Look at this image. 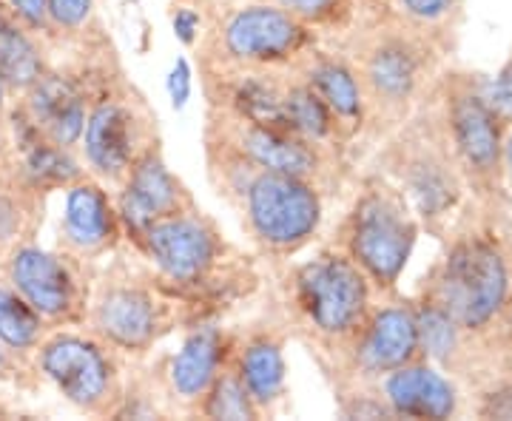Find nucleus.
<instances>
[{
  "label": "nucleus",
  "instance_id": "f257e3e1",
  "mask_svg": "<svg viewBox=\"0 0 512 421\" xmlns=\"http://www.w3.org/2000/svg\"><path fill=\"white\" fill-rule=\"evenodd\" d=\"M131 251L146 259L154 274L183 299L191 325L256 288L254 268L200 205L151 222L131 242Z\"/></svg>",
  "mask_w": 512,
  "mask_h": 421
},
{
  "label": "nucleus",
  "instance_id": "f03ea898",
  "mask_svg": "<svg viewBox=\"0 0 512 421\" xmlns=\"http://www.w3.org/2000/svg\"><path fill=\"white\" fill-rule=\"evenodd\" d=\"M183 319L188 322L185 302L154 274L151 265L137 268L114 251L109 265L94 276L83 328L92 330L126 362H140Z\"/></svg>",
  "mask_w": 512,
  "mask_h": 421
},
{
  "label": "nucleus",
  "instance_id": "7ed1b4c3",
  "mask_svg": "<svg viewBox=\"0 0 512 421\" xmlns=\"http://www.w3.org/2000/svg\"><path fill=\"white\" fill-rule=\"evenodd\" d=\"M282 308L288 325L333 362L373 308L365 271L333 245L282 276Z\"/></svg>",
  "mask_w": 512,
  "mask_h": 421
},
{
  "label": "nucleus",
  "instance_id": "20e7f679",
  "mask_svg": "<svg viewBox=\"0 0 512 421\" xmlns=\"http://www.w3.org/2000/svg\"><path fill=\"white\" fill-rule=\"evenodd\" d=\"M157 140L154 109L123 74L117 57H106L94 72L86 126L77 146L86 171L103 185L117 188L131 163Z\"/></svg>",
  "mask_w": 512,
  "mask_h": 421
},
{
  "label": "nucleus",
  "instance_id": "39448f33",
  "mask_svg": "<svg viewBox=\"0 0 512 421\" xmlns=\"http://www.w3.org/2000/svg\"><path fill=\"white\" fill-rule=\"evenodd\" d=\"M322 37L274 0H242L214 12L197 40L200 69L291 66Z\"/></svg>",
  "mask_w": 512,
  "mask_h": 421
},
{
  "label": "nucleus",
  "instance_id": "423d86ee",
  "mask_svg": "<svg viewBox=\"0 0 512 421\" xmlns=\"http://www.w3.org/2000/svg\"><path fill=\"white\" fill-rule=\"evenodd\" d=\"M32 365L74 410L94 419H111L126 393V359L83 325L49 330Z\"/></svg>",
  "mask_w": 512,
  "mask_h": 421
},
{
  "label": "nucleus",
  "instance_id": "0eeeda50",
  "mask_svg": "<svg viewBox=\"0 0 512 421\" xmlns=\"http://www.w3.org/2000/svg\"><path fill=\"white\" fill-rule=\"evenodd\" d=\"M416 237L419 225L402 194L384 183H367L333 231L330 245L353 259L373 288L390 291L413 254Z\"/></svg>",
  "mask_w": 512,
  "mask_h": 421
},
{
  "label": "nucleus",
  "instance_id": "6e6552de",
  "mask_svg": "<svg viewBox=\"0 0 512 421\" xmlns=\"http://www.w3.org/2000/svg\"><path fill=\"white\" fill-rule=\"evenodd\" d=\"M239 214L256 251L282 262L316 239L325 220V194L302 177L259 171L242 197Z\"/></svg>",
  "mask_w": 512,
  "mask_h": 421
},
{
  "label": "nucleus",
  "instance_id": "1a4fd4ad",
  "mask_svg": "<svg viewBox=\"0 0 512 421\" xmlns=\"http://www.w3.org/2000/svg\"><path fill=\"white\" fill-rule=\"evenodd\" d=\"M6 282L35 308L49 328H80L86 322L97 268L69 251H49L23 239L3 259Z\"/></svg>",
  "mask_w": 512,
  "mask_h": 421
},
{
  "label": "nucleus",
  "instance_id": "9d476101",
  "mask_svg": "<svg viewBox=\"0 0 512 421\" xmlns=\"http://www.w3.org/2000/svg\"><path fill=\"white\" fill-rule=\"evenodd\" d=\"M510 271L501 251L484 239H461L447 254L430 293L461 330H481L507 308Z\"/></svg>",
  "mask_w": 512,
  "mask_h": 421
},
{
  "label": "nucleus",
  "instance_id": "9b49d317",
  "mask_svg": "<svg viewBox=\"0 0 512 421\" xmlns=\"http://www.w3.org/2000/svg\"><path fill=\"white\" fill-rule=\"evenodd\" d=\"M339 52L348 57L365 94V111L404 109L421 83V49L390 26L345 32Z\"/></svg>",
  "mask_w": 512,
  "mask_h": 421
},
{
  "label": "nucleus",
  "instance_id": "f8f14e48",
  "mask_svg": "<svg viewBox=\"0 0 512 421\" xmlns=\"http://www.w3.org/2000/svg\"><path fill=\"white\" fill-rule=\"evenodd\" d=\"M205 126L228 137L262 171L302 177L316 185L322 194L336 191L342 183V151H336V148L316 146L296 134L256 126L251 120H242L237 114L214 109V106H208Z\"/></svg>",
  "mask_w": 512,
  "mask_h": 421
},
{
  "label": "nucleus",
  "instance_id": "ddd939ff",
  "mask_svg": "<svg viewBox=\"0 0 512 421\" xmlns=\"http://www.w3.org/2000/svg\"><path fill=\"white\" fill-rule=\"evenodd\" d=\"M421 353L416 311L407 302L373 305L345 350L330 362L339 379L379 382L384 373L416 362ZM336 379V382H339Z\"/></svg>",
  "mask_w": 512,
  "mask_h": 421
},
{
  "label": "nucleus",
  "instance_id": "4468645a",
  "mask_svg": "<svg viewBox=\"0 0 512 421\" xmlns=\"http://www.w3.org/2000/svg\"><path fill=\"white\" fill-rule=\"evenodd\" d=\"M111 55L114 49L109 55H103V60ZM103 60L89 63L77 72H63V69L49 66L26 92H20L12 117H18L23 126H29L55 146L77 148L83 137V126H86L94 72Z\"/></svg>",
  "mask_w": 512,
  "mask_h": 421
},
{
  "label": "nucleus",
  "instance_id": "2eb2a0df",
  "mask_svg": "<svg viewBox=\"0 0 512 421\" xmlns=\"http://www.w3.org/2000/svg\"><path fill=\"white\" fill-rule=\"evenodd\" d=\"M114 205L128 245L146 231L151 222L197 208L188 185L168 168L160 140L131 163L123 183L114 188Z\"/></svg>",
  "mask_w": 512,
  "mask_h": 421
},
{
  "label": "nucleus",
  "instance_id": "dca6fc26",
  "mask_svg": "<svg viewBox=\"0 0 512 421\" xmlns=\"http://www.w3.org/2000/svg\"><path fill=\"white\" fill-rule=\"evenodd\" d=\"M120 242L126 239L109 185L94 180L92 174L69 185L60 220V248L74 257L97 262L111 257Z\"/></svg>",
  "mask_w": 512,
  "mask_h": 421
},
{
  "label": "nucleus",
  "instance_id": "f3484780",
  "mask_svg": "<svg viewBox=\"0 0 512 421\" xmlns=\"http://www.w3.org/2000/svg\"><path fill=\"white\" fill-rule=\"evenodd\" d=\"M237 342V330H228L214 319L194 322L185 333L183 345L174 356H168L163 385L168 399L183 407L185 413L200 402L211 382L220 376V370L228 365Z\"/></svg>",
  "mask_w": 512,
  "mask_h": 421
},
{
  "label": "nucleus",
  "instance_id": "a211bd4d",
  "mask_svg": "<svg viewBox=\"0 0 512 421\" xmlns=\"http://www.w3.org/2000/svg\"><path fill=\"white\" fill-rule=\"evenodd\" d=\"M288 336V328L274 322L237 330L231 362L262 419L276 413V407L288 396Z\"/></svg>",
  "mask_w": 512,
  "mask_h": 421
},
{
  "label": "nucleus",
  "instance_id": "6ab92c4d",
  "mask_svg": "<svg viewBox=\"0 0 512 421\" xmlns=\"http://www.w3.org/2000/svg\"><path fill=\"white\" fill-rule=\"evenodd\" d=\"M293 69L311 83L313 92L325 103L342 146H348L353 137L362 134L367 120L365 94L348 57L336 46H322L319 40L299 60H293Z\"/></svg>",
  "mask_w": 512,
  "mask_h": 421
},
{
  "label": "nucleus",
  "instance_id": "aec40b11",
  "mask_svg": "<svg viewBox=\"0 0 512 421\" xmlns=\"http://www.w3.org/2000/svg\"><path fill=\"white\" fill-rule=\"evenodd\" d=\"M447 117H450L453 146L464 165L481 177L493 174L501 160V129H498V114L487 103V97L467 86L456 89L447 103Z\"/></svg>",
  "mask_w": 512,
  "mask_h": 421
},
{
  "label": "nucleus",
  "instance_id": "412c9836",
  "mask_svg": "<svg viewBox=\"0 0 512 421\" xmlns=\"http://www.w3.org/2000/svg\"><path fill=\"white\" fill-rule=\"evenodd\" d=\"M379 393L393 416L407 419H450L458 407L453 382L441 376L436 367L419 362L384 373L379 379Z\"/></svg>",
  "mask_w": 512,
  "mask_h": 421
},
{
  "label": "nucleus",
  "instance_id": "4be33fe9",
  "mask_svg": "<svg viewBox=\"0 0 512 421\" xmlns=\"http://www.w3.org/2000/svg\"><path fill=\"white\" fill-rule=\"evenodd\" d=\"M49 69L43 40L20 23L12 9L0 0V77L9 92H26Z\"/></svg>",
  "mask_w": 512,
  "mask_h": 421
},
{
  "label": "nucleus",
  "instance_id": "5701e85b",
  "mask_svg": "<svg viewBox=\"0 0 512 421\" xmlns=\"http://www.w3.org/2000/svg\"><path fill=\"white\" fill-rule=\"evenodd\" d=\"M402 171L404 194L424 220H439L458 200V180L450 165L436 157H410Z\"/></svg>",
  "mask_w": 512,
  "mask_h": 421
},
{
  "label": "nucleus",
  "instance_id": "b1692460",
  "mask_svg": "<svg viewBox=\"0 0 512 421\" xmlns=\"http://www.w3.org/2000/svg\"><path fill=\"white\" fill-rule=\"evenodd\" d=\"M49 330L52 328L43 322V316L9 282H0V345L3 348L18 362L29 365Z\"/></svg>",
  "mask_w": 512,
  "mask_h": 421
},
{
  "label": "nucleus",
  "instance_id": "393cba45",
  "mask_svg": "<svg viewBox=\"0 0 512 421\" xmlns=\"http://www.w3.org/2000/svg\"><path fill=\"white\" fill-rule=\"evenodd\" d=\"M202 140H205V160H208V177H211V185L217 188V194H220L228 205L239 208L245 191H248V185H251V180H254L262 168L251 163L228 137H222L220 131L205 126Z\"/></svg>",
  "mask_w": 512,
  "mask_h": 421
},
{
  "label": "nucleus",
  "instance_id": "a878e982",
  "mask_svg": "<svg viewBox=\"0 0 512 421\" xmlns=\"http://www.w3.org/2000/svg\"><path fill=\"white\" fill-rule=\"evenodd\" d=\"M191 416L202 419H225V421H256L262 419V413L256 410L254 399L248 396V390L239 379L237 367L228 359V365L222 367L220 376L211 382L200 402L188 410Z\"/></svg>",
  "mask_w": 512,
  "mask_h": 421
},
{
  "label": "nucleus",
  "instance_id": "bb28decb",
  "mask_svg": "<svg viewBox=\"0 0 512 421\" xmlns=\"http://www.w3.org/2000/svg\"><path fill=\"white\" fill-rule=\"evenodd\" d=\"M274 3H279L285 12H291L293 18L322 40L345 35L359 15L356 12L359 0H274Z\"/></svg>",
  "mask_w": 512,
  "mask_h": 421
},
{
  "label": "nucleus",
  "instance_id": "cd10ccee",
  "mask_svg": "<svg viewBox=\"0 0 512 421\" xmlns=\"http://www.w3.org/2000/svg\"><path fill=\"white\" fill-rule=\"evenodd\" d=\"M413 311H416V325H419L421 353H427L436 362H450V356L458 348L461 325L433 299L421 302Z\"/></svg>",
  "mask_w": 512,
  "mask_h": 421
},
{
  "label": "nucleus",
  "instance_id": "c85d7f7f",
  "mask_svg": "<svg viewBox=\"0 0 512 421\" xmlns=\"http://www.w3.org/2000/svg\"><path fill=\"white\" fill-rule=\"evenodd\" d=\"M97 0H49V20L55 37H80L92 32Z\"/></svg>",
  "mask_w": 512,
  "mask_h": 421
},
{
  "label": "nucleus",
  "instance_id": "c756f323",
  "mask_svg": "<svg viewBox=\"0 0 512 421\" xmlns=\"http://www.w3.org/2000/svg\"><path fill=\"white\" fill-rule=\"evenodd\" d=\"M6 6L32 35H37L40 40L55 37L52 20H49V0H6Z\"/></svg>",
  "mask_w": 512,
  "mask_h": 421
},
{
  "label": "nucleus",
  "instance_id": "7c9ffc66",
  "mask_svg": "<svg viewBox=\"0 0 512 421\" xmlns=\"http://www.w3.org/2000/svg\"><path fill=\"white\" fill-rule=\"evenodd\" d=\"M171 26H174L177 40H180L183 46H188V49H194L202 35V12L200 9H194V6L177 3V6H174V15H171Z\"/></svg>",
  "mask_w": 512,
  "mask_h": 421
},
{
  "label": "nucleus",
  "instance_id": "2f4dec72",
  "mask_svg": "<svg viewBox=\"0 0 512 421\" xmlns=\"http://www.w3.org/2000/svg\"><path fill=\"white\" fill-rule=\"evenodd\" d=\"M399 6L407 18L419 20V23H436L453 12L456 0H399Z\"/></svg>",
  "mask_w": 512,
  "mask_h": 421
},
{
  "label": "nucleus",
  "instance_id": "473e14b6",
  "mask_svg": "<svg viewBox=\"0 0 512 421\" xmlns=\"http://www.w3.org/2000/svg\"><path fill=\"white\" fill-rule=\"evenodd\" d=\"M487 103L493 106L498 117H512V60L507 69L495 77V83L487 89Z\"/></svg>",
  "mask_w": 512,
  "mask_h": 421
},
{
  "label": "nucleus",
  "instance_id": "72a5a7b5",
  "mask_svg": "<svg viewBox=\"0 0 512 421\" xmlns=\"http://www.w3.org/2000/svg\"><path fill=\"white\" fill-rule=\"evenodd\" d=\"M168 94H171V103L177 109H183L191 97V69H188V60H177L174 69H171V77H168Z\"/></svg>",
  "mask_w": 512,
  "mask_h": 421
},
{
  "label": "nucleus",
  "instance_id": "f704fd0d",
  "mask_svg": "<svg viewBox=\"0 0 512 421\" xmlns=\"http://www.w3.org/2000/svg\"><path fill=\"white\" fill-rule=\"evenodd\" d=\"M20 367H23V362H18L9 350L0 345V376L3 379H15V373L20 376Z\"/></svg>",
  "mask_w": 512,
  "mask_h": 421
},
{
  "label": "nucleus",
  "instance_id": "c9c22d12",
  "mask_svg": "<svg viewBox=\"0 0 512 421\" xmlns=\"http://www.w3.org/2000/svg\"><path fill=\"white\" fill-rule=\"evenodd\" d=\"M177 3H185V6H194V9H208L211 15L220 12V9H228V6H237L242 0H177Z\"/></svg>",
  "mask_w": 512,
  "mask_h": 421
},
{
  "label": "nucleus",
  "instance_id": "e433bc0d",
  "mask_svg": "<svg viewBox=\"0 0 512 421\" xmlns=\"http://www.w3.org/2000/svg\"><path fill=\"white\" fill-rule=\"evenodd\" d=\"M9 86H6V83H3V77H0V114H3V111H6V106H9Z\"/></svg>",
  "mask_w": 512,
  "mask_h": 421
},
{
  "label": "nucleus",
  "instance_id": "4c0bfd02",
  "mask_svg": "<svg viewBox=\"0 0 512 421\" xmlns=\"http://www.w3.org/2000/svg\"><path fill=\"white\" fill-rule=\"evenodd\" d=\"M9 160V140H6V134L0 129V163H6Z\"/></svg>",
  "mask_w": 512,
  "mask_h": 421
},
{
  "label": "nucleus",
  "instance_id": "58836bf2",
  "mask_svg": "<svg viewBox=\"0 0 512 421\" xmlns=\"http://www.w3.org/2000/svg\"><path fill=\"white\" fill-rule=\"evenodd\" d=\"M504 160H507V165H510L512 171V131L510 137H507V143H504Z\"/></svg>",
  "mask_w": 512,
  "mask_h": 421
},
{
  "label": "nucleus",
  "instance_id": "ea45409f",
  "mask_svg": "<svg viewBox=\"0 0 512 421\" xmlns=\"http://www.w3.org/2000/svg\"><path fill=\"white\" fill-rule=\"evenodd\" d=\"M510 319H512V305H510Z\"/></svg>",
  "mask_w": 512,
  "mask_h": 421
}]
</instances>
